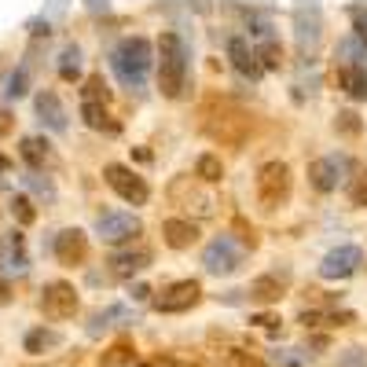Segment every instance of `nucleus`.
Here are the masks:
<instances>
[{"mask_svg": "<svg viewBox=\"0 0 367 367\" xmlns=\"http://www.w3.org/2000/svg\"><path fill=\"white\" fill-rule=\"evenodd\" d=\"M345 173H349V158L323 154V158H312L309 162V184L320 195H331V191H338V184H345Z\"/></svg>", "mask_w": 367, "mask_h": 367, "instance_id": "11", "label": "nucleus"}, {"mask_svg": "<svg viewBox=\"0 0 367 367\" xmlns=\"http://www.w3.org/2000/svg\"><path fill=\"white\" fill-rule=\"evenodd\" d=\"M228 59H232V67L243 74V77H253L258 81L261 77V59H258V48H250V41L246 37H232L228 41Z\"/></svg>", "mask_w": 367, "mask_h": 367, "instance_id": "16", "label": "nucleus"}, {"mask_svg": "<svg viewBox=\"0 0 367 367\" xmlns=\"http://www.w3.org/2000/svg\"><path fill=\"white\" fill-rule=\"evenodd\" d=\"M15 129V121H11V114H4V110H0V136H8Z\"/></svg>", "mask_w": 367, "mask_h": 367, "instance_id": "40", "label": "nucleus"}, {"mask_svg": "<svg viewBox=\"0 0 367 367\" xmlns=\"http://www.w3.org/2000/svg\"><path fill=\"white\" fill-rule=\"evenodd\" d=\"M110 70L121 81V88L129 92H143L147 88V77L154 70V48L147 37H125L118 41V48L110 52Z\"/></svg>", "mask_w": 367, "mask_h": 367, "instance_id": "1", "label": "nucleus"}, {"mask_svg": "<svg viewBox=\"0 0 367 367\" xmlns=\"http://www.w3.org/2000/svg\"><path fill=\"white\" fill-rule=\"evenodd\" d=\"M81 118H85V125L88 129H95V133H114L118 125L110 121V103H103V100H81Z\"/></svg>", "mask_w": 367, "mask_h": 367, "instance_id": "21", "label": "nucleus"}, {"mask_svg": "<svg viewBox=\"0 0 367 367\" xmlns=\"http://www.w3.org/2000/svg\"><path fill=\"white\" fill-rule=\"evenodd\" d=\"M253 323H258V327H268V331H276L279 316H272V312H261V316H253Z\"/></svg>", "mask_w": 367, "mask_h": 367, "instance_id": "39", "label": "nucleus"}, {"mask_svg": "<svg viewBox=\"0 0 367 367\" xmlns=\"http://www.w3.org/2000/svg\"><path fill=\"white\" fill-rule=\"evenodd\" d=\"M59 77L62 81H77L81 77V48L77 44H67L59 55Z\"/></svg>", "mask_w": 367, "mask_h": 367, "instance_id": "27", "label": "nucleus"}, {"mask_svg": "<svg viewBox=\"0 0 367 367\" xmlns=\"http://www.w3.org/2000/svg\"><path fill=\"white\" fill-rule=\"evenodd\" d=\"M136 316L129 312V309H121V305H110V309H103V312H95L92 316V323H88V334H100L103 327H114V323H133Z\"/></svg>", "mask_w": 367, "mask_h": 367, "instance_id": "25", "label": "nucleus"}, {"mask_svg": "<svg viewBox=\"0 0 367 367\" xmlns=\"http://www.w3.org/2000/svg\"><path fill=\"white\" fill-rule=\"evenodd\" d=\"M345 195L356 210H367V166L349 158V177H345Z\"/></svg>", "mask_w": 367, "mask_h": 367, "instance_id": "20", "label": "nucleus"}, {"mask_svg": "<svg viewBox=\"0 0 367 367\" xmlns=\"http://www.w3.org/2000/svg\"><path fill=\"white\" fill-rule=\"evenodd\" d=\"M81 100H103V103H110V92H107V85H103V74L85 77V85H81Z\"/></svg>", "mask_w": 367, "mask_h": 367, "instance_id": "34", "label": "nucleus"}, {"mask_svg": "<svg viewBox=\"0 0 367 367\" xmlns=\"http://www.w3.org/2000/svg\"><path fill=\"white\" fill-rule=\"evenodd\" d=\"M199 235H202L199 225H195V220H187V217H169V220H162V239H166L169 250H187V246H195Z\"/></svg>", "mask_w": 367, "mask_h": 367, "instance_id": "15", "label": "nucleus"}, {"mask_svg": "<svg viewBox=\"0 0 367 367\" xmlns=\"http://www.w3.org/2000/svg\"><path fill=\"white\" fill-rule=\"evenodd\" d=\"M62 338H59V334L55 331H44V327H37V331H29L26 334V353H44V349H52V345H59Z\"/></svg>", "mask_w": 367, "mask_h": 367, "instance_id": "30", "label": "nucleus"}, {"mask_svg": "<svg viewBox=\"0 0 367 367\" xmlns=\"http://www.w3.org/2000/svg\"><path fill=\"white\" fill-rule=\"evenodd\" d=\"M143 232V220L129 210H107L95 217V235L103 239L107 246H125Z\"/></svg>", "mask_w": 367, "mask_h": 367, "instance_id": "7", "label": "nucleus"}, {"mask_svg": "<svg viewBox=\"0 0 367 367\" xmlns=\"http://www.w3.org/2000/svg\"><path fill=\"white\" fill-rule=\"evenodd\" d=\"M243 261H246V250L239 246L232 235H217L202 250V268L210 276H235L239 268H243Z\"/></svg>", "mask_w": 367, "mask_h": 367, "instance_id": "5", "label": "nucleus"}, {"mask_svg": "<svg viewBox=\"0 0 367 367\" xmlns=\"http://www.w3.org/2000/svg\"><path fill=\"white\" fill-rule=\"evenodd\" d=\"M199 301H202V283L199 279H177L151 298V309L154 312H187V309H195Z\"/></svg>", "mask_w": 367, "mask_h": 367, "instance_id": "9", "label": "nucleus"}, {"mask_svg": "<svg viewBox=\"0 0 367 367\" xmlns=\"http://www.w3.org/2000/svg\"><path fill=\"white\" fill-rule=\"evenodd\" d=\"M26 272H29V258H26L22 232H8L0 239V301L8 298V283L22 279Z\"/></svg>", "mask_w": 367, "mask_h": 367, "instance_id": "8", "label": "nucleus"}, {"mask_svg": "<svg viewBox=\"0 0 367 367\" xmlns=\"http://www.w3.org/2000/svg\"><path fill=\"white\" fill-rule=\"evenodd\" d=\"M154 67H158V88L166 100H180L187 88V44L180 34H162L158 37V52H154Z\"/></svg>", "mask_w": 367, "mask_h": 367, "instance_id": "2", "label": "nucleus"}, {"mask_svg": "<svg viewBox=\"0 0 367 367\" xmlns=\"http://www.w3.org/2000/svg\"><path fill=\"white\" fill-rule=\"evenodd\" d=\"M37 118H41V125L44 129H52V133H67V107L59 103V95L52 92V88H44V92H37Z\"/></svg>", "mask_w": 367, "mask_h": 367, "instance_id": "18", "label": "nucleus"}, {"mask_svg": "<svg viewBox=\"0 0 367 367\" xmlns=\"http://www.w3.org/2000/svg\"><path fill=\"white\" fill-rule=\"evenodd\" d=\"M276 363H283V367H309V360H301L294 353H276Z\"/></svg>", "mask_w": 367, "mask_h": 367, "instance_id": "38", "label": "nucleus"}, {"mask_svg": "<svg viewBox=\"0 0 367 367\" xmlns=\"http://www.w3.org/2000/svg\"><path fill=\"white\" fill-rule=\"evenodd\" d=\"M19 154H22V162H26L29 169H41V166L48 162V140H41V136H22Z\"/></svg>", "mask_w": 367, "mask_h": 367, "instance_id": "24", "label": "nucleus"}, {"mask_svg": "<svg viewBox=\"0 0 367 367\" xmlns=\"http://www.w3.org/2000/svg\"><path fill=\"white\" fill-rule=\"evenodd\" d=\"M11 217L19 220L22 228H29L37 220V206H34V199H26V195H15L11 199Z\"/></svg>", "mask_w": 367, "mask_h": 367, "instance_id": "31", "label": "nucleus"}, {"mask_svg": "<svg viewBox=\"0 0 367 367\" xmlns=\"http://www.w3.org/2000/svg\"><path fill=\"white\" fill-rule=\"evenodd\" d=\"M8 169H11V158H8V154H0V173H8Z\"/></svg>", "mask_w": 367, "mask_h": 367, "instance_id": "42", "label": "nucleus"}, {"mask_svg": "<svg viewBox=\"0 0 367 367\" xmlns=\"http://www.w3.org/2000/svg\"><path fill=\"white\" fill-rule=\"evenodd\" d=\"M225 367H268L261 356L246 353V349H228L225 353Z\"/></svg>", "mask_w": 367, "mask_h": 367, "instance_id": "35", "label": "nucleus"}, {"mask_svg": "<svg viewBox=\"0 0 367 367\" xmlns=\"http://www.w3.org/2000/svg\"><path fill=\"white\" fill-rule=\"evenodd\" d=\"M133 298H136V301H147V298H151V291H147L143 283H136V286H133Z\"/></svg>", "mask_w": 367, "mask_h": 367, "instance_id": "41", "label": "nucleus"}, {"mask_svg": "<svg viewBox=\"0 0 367 367\" xmlns=\"http://www.w3.org/2000/svg\"><path fill=\"white\" fill-rule=\"evenodd\" d=\"M206 133H210L213 140H220V143H228V147H243L246 143V133H250V118L243 114L239 107H232V103H225L220 110H206Z\"/></svg>", "mask_w": 367, "mask_h": 367, "instance_id": "4", "label": "nucleus"}, {"mask_svg": "<svg viewBox=\"0 0 367 367\" xmlns=\"http://www.w3.org/2000/svg\"><path fill=\"white\" fill-rule=\"evenodd\" d=\"M294 22H298V44L301 52L305 48H316V41H320V8H312V19L305 22V15L294 11Z\"/></svg>", "mask_w": 367, "mask_h": 367, "instance_id": "23", "label": "nucleus"}, {"mask_svg": "<svg viewBox=\"0 0 367 367\" xmlns=\"http://www.w3.org/2000/svg\"><path fill=\"white\" fill-rule=\"evenodd\" d=\"M52 253L62 268H81L88 261V235L81 228H62L52 239Z\"/></svg>", "mask_w": 367, "mask_h": 367, "instance_id": "12", "label": "nucleus"}, {"mask_svg": "<svg viewBox=\"0 0 367 367\" xmlns=\"http://www.w3.org/2000/svg\"><path fill=\"white\" fill-rule=\"evenodd\" d=\"M353 37L360 44H367V11L363 8H353Z\"/></svg>", "mask_w": 367, "mask_h": 367, "instance_id": "36", "label": "nucleus"}, {"mask_svg": "<svg viewBox=\"0 0 367 367\" xmlns=\"http://www.w3.org/2000/svg\"><path fill=\"white\" fill-rule=\"evenodd\" d=\"M22 184H26V187H34V195H37V199H44V202H52V199H55V187H52V180H44L37 169H29L26 177H22Z\"/></svg>", "mask_w": 367, "mask_h": 367, "instance_id": "33", "label": "nucleus"}, {"mask_svg": "<svg viewBox=\"0 0 367 367\" xmlns=\"http://www.w3.org/2000/svg\"><path fill=\"white\" fill-rule=\"evenodd\" d=\"M103 367H136V349L133 345H114L103 356Z\"/></svg>", "mask_w": 367, "mask_h": 367, "instance_id": "32", "label": "nucleus"}, {"mask_svg": "<svg viewBox=\"0 0 367 367\" xmlns=\"http://www.w3.org/2000/svg\"><path fill=\"white\" fill-rule=\"evenodd\" d=\"M26 92H29V62H22L19 70L8 74V81H4V100H22Z\"/></svg>", "mask_w": 367, "mask_h": 367, "instance_id": "29", "label": "nucleus"}, {"mask_svg": "<svg viewBox=\"0 0 367 367\" xmlns=\"http://www.w3.org/2000/svg\"><path fill=\"white\" fill-rule=\"evenodd\" d=\"M253 191H258V202L265 210H279V206L291 202L294 195V177H291V166L286 162H265L253 177Z\"/></svg>", "mask_w": 367, "mask_h": 367, "instance_id": "3", "label": "nucleus"}, {"mask_svg": "<svg viewBox=\"0 0 367 367\" xmlns=\"http://www.w3.org/2000/svg\"><path fill=\"white\" fill-rule=\"evenodd\" d=\"M195 177L202 184H220V180H225V162H220V154H213V151L199 154L195 158Z\"/></svg>", "mask_w": 367, "mask_h": 367, "instance_id": "22", "label": "nucleus"}, {"mask_svg": "<svg viewBox=\"0 0 367 367\" xmlns=\"http://www.w3.org/2000/svg\"><path fill=\"white\" fill-rule=\"evenodd\" d=\"M41 312L48 316V320H70V316L77 312V291L67 283V279H52V283H44V291H41Z\"/></svg>", "mask_w": 367, "mask_h": 367, "instance_id": "10", "label": "nucleus"}, {"mask_svg": "<svg viewBox=\"0 0 367 367\" xmlns=\"http://www.w3.org/2000/svg\"><path fill=\"white\" fill-rule=\"evenodd\" d=\"M334 133L345 136V140H360V133H363V118L356 114V110H338V114H334Z\"/></svg>", "mask_w": 367, "mask_h": 367, "instance_id": "28", "label": "nucleus"}, {"mask_svg": "<svg viewBox=\"0 0 367 367\" xmlns=\"http://www.w3.org/2000/svg\"><path fill=\"white\" fill-rule=\"evenodd\" d=\"M334 85H338L349 100H367V70L360 62H338V67H334Z\"/></svg>", "mask_w": 367, "mask_h": 367, "instance_id": "17", "label": "nucleus"}, {"mask_svg": "<svg viewBox=\"0 0 367 367\" xmlns=\"http://www.w3.org/2000/svg\"><path fill=\"white\" fill-rule=\"evenodd\" d=\"M258 59H261V67H265V70H279V67H283V48H279V41H276L272 34H268V29L261 34Z\"/></svg>", "mask_w": 367, "mask_h": 367, "instance_id": "26", "label": "nucleus"}, {"mask_svg": "<svg viewBox=\"0 0 367 367\" xmlns=\"http://www.w3.org/2000/svg\"><path fill=\"white\" fill-rule=\"evenodd\" d=\"M360 265H363V250L360 246H338L320 261V276L323 279H349V276L360 272Z\"/></svg>", "mask_w": 367, "mask_h": 367, "instance_id": "13", "label": "nucleus"}, {"mask_svg": "<svg viewBox=\"0 0 367 367\" xmlns=\"http://www.w3.org/2000/svg\"><path fill=\"white\" fill-rule=\"evenodd\" d=\"M103 180H107V187L114 191L118 199H125L129 206H147V199H151L147 180H143L136 169L121 166V162H107L103 166Z\"/></svg>", "mask_w": 367, "mask_h": 367, "instance_id": "6", "label": "nucleus"}, {"mask_svg": "<svg viewBox=\"0 0 367 367\" xmlns=\"http://www.w3.org/2000/svg\"><path fill=\"white\" fill-rule=\"evenodd\" d=\"M342 367H367V353L363 349H349V353L342 356Z\"/></svg>", "mask_w": 367, "mask_h": 367, "instance_id": "37", "label": "nucleus"}, {"mask_svg": "<svg viewBox=\"0 0 367 367\" xmlns=\"http://www.w3.org/2000/svg\"><path fill=\"white\" fill-rule=\"evenodd\" d=\"M286 294V272L279 276V272H268V276H258L250 283V291H246V298L253 301V305H276V301Z\"/></svg>", "mask_w": 367, "mask_h": 367, "instance_id": "19", "label": "nucleus"}, {"mask_svg": "<svg viewBox=\"0 0 367 367\" xmlns=\"http://www.w3.org/2000/svg\"><path fill=\"white\" fill-rule=\"evenodd\" d=\"M151 261H154V253H151L147 246H129V250L110 253L107 268H110V276H114V279H133V276H140V272H147Z\"/></svg>", "mask_w": 367, "mask_h": 367, "instance_id": "14", "label": "nucleus"}]
</instances>
